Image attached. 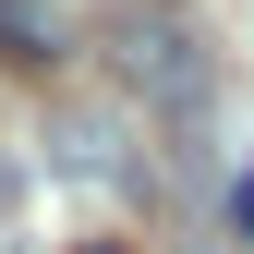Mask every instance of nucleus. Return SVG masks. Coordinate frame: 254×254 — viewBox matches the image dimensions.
<instances>
[{"instance_id":"obj_1","label":"nucleus","mask_w":254,"mask_h":254,"mask_svg":"<svg viewBox=\"0 0 254 254\" xmlns=\"http://www.w3.org/2000/svg\"><path fill=\"white\" fill-rule=\"evenodd\" d=\"M109 49H121V85H133L145 109H170V121H194V109L218 97V61H206V37H194L182 12H133Z\"/></svg>"},{"instance_id":"obj_2","label":"nucleus","mask_w":254,"mask_h":254,"mask_svg":"<svg viewBox=\"0 0 254 254\" xmlns=\"http://www.w3.org/2000/svg\"><path fill=\"white\" fill-rule=\"evenodd\" d=\"M61 170H73V182H145L133 157H121V121H97V109L61 121Z\"/></svg>"},{"instance_id":"obj_3","label":"nucleus","mask_w":254,"mask_h":254,"mask_svg":"<svg viewBox=\"0 0 254 254\" xmlns=\"http://www.w3.org/2000/svg\"><path fill=\"white\" fill-rule=\"evenodd\" d=\"M0 61H24V73L61 61V12H49V0H0Z\"/></svg>"},{"instance_id":"obj_4","label":"nucleus","mask_w":254,"mask_h":254,"mask_svg":"<svg viewBox=\"0 0 254 254\" xmlns=\"http://www.w3.org/2000/svg\"><path fill=\"white\" fill-rule=\"evenodd\" d=\"M230 230H242V254H254V157L230 170Z\"/></svg>"},{"instance_id":"obj_5","label":"nucleus","mask_w":254,"mask_h":254,"mask_svg":"<svg viewBox=\"0 0 254 254\" xmlns=\"http://www.w3.org/2000/svg\"><path fill=\"white\" fill-rule=\"evenodd\" d=\"M0 206H12V157H0Z\"/></svg>"}]
</instances>
